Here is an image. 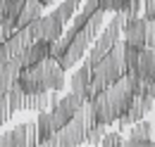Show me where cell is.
<instances>
[{"mask_svg": "<svg viewBox=\"0 0 155 147\" xmlns=\"http://www.w3.org/2000/svg\"><path fill=\"white\" fill-rule=\"evenodd\" d=\"M124 21H127V12H115V17L110 19V24H107V26H103V33H98L96 43H93V48L88 50V57H86V62H88L91 67L98 64L103 57L112 50V45L122 38Z\"/></svg>", "mask_w": 155, "mask_h": 147, "instance_id": "1", "label": "cell"}, {"mask_svg": "<svg viewBox=\"0 0 155 147\" xmlns=\"http://www.w3.org/2000/svg\"><path fill=\"white\" fill-rule=\"evenodd\" d=\"M86 105H88V102H86ZM86 130H88L86 107H81L62 128L53 133V138H50L48 145H84V142H86Z\"/></svg>", "mask_w": 155, "mask_h": 147, "instance_id": "2", "label": "cell"}, {"mask_svg": "<svg viewBox=\"0 0 155 147\" xmlns=\"http://www.w3.org/2000/svg\"><path fill=\"white\" fill-rule=\"evenodd\" d=\"M91 43H93V38L88 36V31H86V29H74V36H72V40H69L67 50H64L62 57L58 59L60 67L67 71V69H72L74 64H79V62L84 59V55L88 52Z\"/></svg>", "mask_w": 155, "mask_h": 147, "instance_id": "3", "label": "cell"}, {"mask_svg": "<svg viewBox=\"0 0 155 147\" xmlns=\"http://www.w3.org/2000/svg\"><path fill=\"white\" fill-rule=\"evenodd\" d=\"M26 29H29V33H31L34 40L43 38V40H48V43H55V40L64 33V24H62L55 14H41V17L36 19L34 24H29Z\"/></svg>", "mask_w": 155, "mask_h": 147, "instance_id": "4", "label": "cell"}, {"mask_svg": "<svg viewBox=\"0 0 155 147\" xmlns=\"http://www.w3.org/2000/svg\"><path fill=\"white\" fill-rule=\"evenodd\" d=\"M146 19L141 17V14H136V17H127L124 21V43H129V45H136V48H146Z\"/></svg>", "mask_w": 155, "mask_h": 147, "instance_id": "5", "label": "cell"}, {"mask_svg": "<svg viewBox=\"0 0 155 147\" xmlns=\"http://www.w3.org/2000/svg\"><path fill=\"white\" fill-rule=\"evenodd\" d=\"M150 133H153V126L148 124V121H136L131 124V133H129V138H127V142L124 145H131V147H153V138H150Z\"/></svg>", "mask_w": 155, "mask_h": 147, "instance_id": "6", "label": "cell"}, {"mask_svg": "<svg viewBox=\"0 0 155 147\" xmlns=\"http://www.w3.org/2000/svg\"><path fill=\"white\" fill-rule=\"evenodd\" d=\"M45 57H50V43L43 40V38H38V40H34V43L21 52L19 59H21V67H31V64H36L41 59H45Z\"/></svg>", "mask_w": 155, "mask_h": 147, "instance_id": "7", "label": "cell"}, {"mask_svg": "<svg viewBox=\"0 0 155 147\" xmlns=\"http://www.w3.org/2000/svg\"><path fill=\"white\" fill-rule=\"evenodd\" d=\"M19 71H21V59L19 57H10V62H7L5 67H0V95H5V92L17 83Z\"/></svg>", "mask_w": 155, "mask_h": 147, "instance_id": "8", "label": "cell"}, {"mask_svg": "<svg viewBox=\"0 0 155 147\" xmlns=\"http://www.w3.org/2000/svg\"><path fill=\"white\" fill-rule=\"evenodd\" d=\"M43 10H45V5L38 2V0H24V5L19 10V17H17V29H24V26L34 24L43 14Z\"/></svg>", "mask_w": 155, "mask_h": 147, "instance_id": "9", "label": "cell"}, {"mask_svg": "<svg viewBox=\"0 0 155 147\" xmlns=\"http://www.w3.org/2000/svg\"><path fill=\"white\" fill-rule=\"evenodd\" d=\"M15 133V147H24V145H38V130L36 124H19L12 128Z\"/></svg>", "mask_w": 155, "mask_h": 147, "instance_id": "10", "label": "cell"}, {"mask_svg": "<svg viewBox=\"0 0 155 147\" xmlns=\"http://www.w3.org/2000/svg\"><path fill=\"white\" fill-rule=\"evenodd\" d=\"M88 83H91V64H88V62H84L77 71L72 74V78H69V88H72V92L84 95L86 88H88Z\"/></svg>", "mask_w": 155, "mask_h": 147, "instance_id": "11", "label": "cell"}, {"mask_svg": "<svg viewBox=\"0 0 155 147\" xmlns=\"http://www.w3.org/2000/svg\"><path fill=\"white\" fill-rule=\"evenodd\" d=\"M36 130H38V145H48L50 142V138H53V116H50V111L41 109L38 111V119H36Z\"/></svg>", "mask_w": 155, "mask_h": 147, "instance_id": "12", "label": "cell"}, {"mask_svg": "<svg viewBox=\"0 0 155 147\" xmlns=\"http://www.w3.org/2000/svg\"><path fill=\"white\" fill-rule=\"evenodd\" d=\"M45 107H50V90L24 95V109L26 111H41V109H45Z\"/></svg>", "mask_w": 155, "mask_h": 147, "instance_id": "13", "label": "cell"}, {"mask_svg": "<svg viewBox=\"0 0 155 147\" xmlns=\"http://www.w3.org/2000/svg\"><path fill=\"white\" fill-rule=\"evenodd\" d=\"M103 26H105V10H96L91 17H88V21H86V31H88V36L96 40L98 38V33L103 31Z\"/></svg>", "mask_w": 155, "mask_h": 147, "instance_id": "14", "label": "cell"}, {"mask_svg": "<svg viewBox=\"0 0 155 147\" xmlns=\"http://www.w3.org/2000/svg\"><path fill=\"white\" fill-rule=\"evenodd\" d=\"M138 55H141V48L124 43V67H127V74H138Z\"/></svg>", "mask_w": 155, "mask_h": 147, "instance_id": "15", "label": "cell"}, {"mask_svg": "<svg viewBox=\"0 0 155 147\" xmlns=\"http://www.w3.org/2000/svg\"><path fill=\"white\" fill-rule=\"evenodd\" d=\"M7 109H10V114H17L19 109H24V90L17 83L7 90Z\"/></svg>", "mask_w": 155, "mask_h": 147, "instance_id": "16", "label": "cell"}, {"mask_svg": "<svg viewBox=\"0 0 155 147\" xmlns=\"http://www.w3.org/2000/svg\"><path fill=\"white\" fill-rule=\"evenodd\" d=\"M77 10H79V7L74 5V2H69V0H62V2L58 5V10H55L53 14H55V17H58L62 24H67V21H72V17L77 14Z\"/></svg>", "mask_w": 155, "mask_h": 147, "instance_id": "17", "label": "cell"}, {"mask_svg": "<svg viewBox=\"0 0 155 147\" xmlns=\"http://www.w3.org/2000/svg\"><path fill=\"white\" fill-rule=\"evenodd\" d=\"M103 135H105V126L103 124H93V126H88V130H86V142L88 145H100Z\"/></svg>", "mask_w": 155, "mask_h": 147, "instance_id": "18", "label": "cell"}, {"mask_svg": "<svg viewBox=\"0 0 155 147\" xmlns=\"http://www.w3.org/2000/svg\"><path fill=\"white\" fill-rule=\"evenodd\" d=\"M127 140L122 138V133H105L103 135V140H100V145H107V147H117V145H124Z\"/></svg>", "mask_w": 155, "mask_h": 147, "instance_id": "19", "label": "cell"}, {"mask_svg": "<svg viewBox=\"0 0 155 147\" xmlns=\"http://www.w3.org/2000/svg\"><path fill=\"white\" fill-rule=\"evenodd\" d=\"M10 116H12V114H10V109H7V92H5V95H0V126L7 124Z\"/></svg>", "mask_w": 155, "mask_h": 147, "instance_id": "20", "label": "cell"}, {"mask_svg": "<svg viewBox=\"0 0 155 147\" xmlns=\"http://www.w3.org/2000/svg\"><path fill=\"white\" fill-rule=\"evenodd\" d=\"M88 17H91V14H86L84 10L77 12V14L72 17V29H84V26H86V21H88Z\"/></svg>", "mask_w": 155, "mask_h": 147, "instance_id": "21", "label": "cell"}, {"mask_svg": "<svg viewBox=\"0 0 155 147\" xmlns=\"http://www.w3.org/2000/svg\"><path fill=\"white\" fill-rule=\"evenodd\" d=\"M146 45H148V48H155V21H148V24H146Z\"/></svg>", "mask_w": 155, "mask_h": 147, "instance_id": "22", "label": "cell"}, {"mask_svg": "<svg viewBox=\"0 0 155 147\" xmlns=\"http://www.w3.org/2000/svg\"><path fill=\"white\" fill-rule=\"evenodd\" d=\"M131 0H112V10L110 12H129Z\"/></svg>", "mask_w": 155, "mask_h": 147, "instance_id": "23", "label": "cell"}, {"mask_svg": "<svg viewBox=\"0 0 155 147\" xmlns=\"http://www.w3.org/2000/svg\"><path fill=\"white\" fill-rule=\"evenodd\" d=\"M10 50H7V45H5V40H0V67H5L7 62H10Z\"/></svg>", "mask_w": 155, "mask_h": 147, "instance_id": "24", "label": "cell"}, {"mask_svg": "<svg viewBox=\"0 0 155 147\" xmlns=\"http://www.w3.org/2000/svg\"><path fill=\"white\" fill-rule=\"evenodd\" d=\"M5 145H15V133L12 130H5L0 135V147H5Z\"/></svg>", "mask_w": 155, "mask_h": 147, "instance_id": "25", "label": "cell"}, {"mask_svg": "<svg viewBox=\"0 0 155 147\" xmlns=\"http://www.w3.org/2000/svg\"><path fill=\"white\" fill-rule=\"evenodd\" d=\"M96 10H100L98 0H84V12H86V14H93Z\"/></svg>", "mask_w": 155, "mask_h": 147, "instance_id": "26", "label": "cell"}, {"mask_svg": "<svg viewBox=\"0 0 155 147\" xmlns=\"http://www.w3.org/2000/svg\"><path fill=\"white\" fill-rule=\"evenodd\" d=\"M98 5H100V10H105V12L112 10V0H98Z\"/></svg>", "mask_w": 155, "mask_h": 147, "instance_id": "27", "label": "cell"}, {"mask_svg": "<svg viewBox=\"0 0 155 147\" xmlns=\"http://www.w3.org/2000/svg\"><path fill=\"white\" fill-rule=\"evenodd\" d=\"M38 2H43V5H45V7H48V5H53V2H55V0H38Z\"/></svg>", "mask_w": 155, "mask_h": 147, "instance_id": "28", "label": "cell"}, {"mask_svg": "<svg viewBox=\"0 0 155 147\" xmlns=\"http://www.w3.org/2000/svg\"><path fill=\"white\" fill-rule=\"evenodd\" d=\"M69 2H74V5H77V7H79V5H81V2H84V0H69Z\"/></svg>", "mask_w": 155, "mask_h": 147, "instance_id": "29", "label": "cell"}]
</instances>
